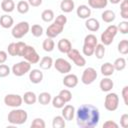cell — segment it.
Returning <instances> with one entry per match:
<instances>
[{
	"label": "cell",
	"instance_id": "cell-8",
	"mask_svg": "<svg viewBox=\"0 0 128 128\" xmlns=\"http://www.w3.org/2000/svg\"><path fill=\"white\" fill-rule=\"evenodd\" d=\"M22 57H24V59L27 62H29L30 64H37L40 61L39 54L37 53L35 48L33 46H30V45H26V47L23 51Z\"/></svg>",
	"mask_w": 128,
	"mask_h": 128
},
{
	"label": "cell",
	"instance_id": "cell-38",
	"mask_svg": "<svg viewBox=\"0 0 128 128\" xmlns=\"http://www.w3.org/2000/svg\"><path fill=\"white\" fill-rule=\"evenodd\" d=\"M118 52L122 55L128 54V40L127 39H122L118 43Z\"/></svg>",
	"mask_w": 128,
	"mask_h": 128
},
{
	"label": "cell",
	"instance_id": "cell-22",
	"mask_svg": "<svg viewBox=\"0 0 128 128\" xmlns=\"http://www.w3.org/2000/svg\"><path fill=\"white\" fill-rule=\"evenodd\" d=\"M100 71H101V73H102L103 76H105V77H110V76H112V75L114 74L115 69H114L112 63H110V62H105L104 64L101 65Z\"/></svg>",
	"mask_w": 128,
	"mask_h": 128
},
{
	"label": "cell",
	"instance_id": "cell-24",
	"mask_svg": "<svg viewBox=\"0 0 128 128\" xmlns=\"http://www.w3.org/2000/svg\"><path fill=\"white\" fill-rule=\"evenodd\" d=\"M23 102L27 105H33L37 102V95L32 92V91H27L24 93V95L22 96Z\"/></svg>",
	"mask_w": 128,
	"mask_h": 128
},
{
	"label": "cell",
	"instance_id": "cell-5",
	"mask_svg": "<svg viewBox=\"0 0 128 128\" xmlns=\"http://www.w3.org/2000/svg\"><path fill=\"white\" fill-rule=\"evenodd\" d=\"M30 31V25L27 21H21L17 23L15 26H13L11 34L15 39H21L23 38L28 32Z\"/></svg>",
	"mask_w": 128,
	"mask_h": 128
},
{
	"label": "cell",
	"instance_id": "cell-29",
	"mask_svg": "<svg viewBox=\"0 0 128 128\" xmlns=\"http://www.w3.org/2000/svg\"><path fill=\"white\" fill-rule=\"evenodd\" d=\"M1 9L6 13H11L15 9V3L13 0H2Z\"/></svg>",
	"mask_w": 128,
	"mask_h": 128
},
{
	"label": "cell",
	"instance_id": "cell-17",
	"mask_svg": "<svg viewBox=\"0 0 128 128\" xmlns=\"http://www.w3.org/2000/svg\"><path fill=\"white\" fill-rule=\"evenodd\" d=\"M76 14L81 19H87L91 15V8L87 5H79L76 9Z\"/></svg>",
	"mask_w": 128,
	"mask_h": 128
},
{
	"label": "cell",
	"instance_id": "cell-1",
	"mask_svg": "<svg viewBox=\"0 0 128 128\" xmlns=\"http://www.w3.org/2000/svg\"><path fill=\"white\" fill-rule=\"evenodd\" d=\"M76 123L81 128H94L100 121L99 109L91 104H83L76 111Z\"/></svg>",
	"mask_w": 128,
	"mask_h": 128
},
{
	"label": "cell",
	"instance_id": "cell-15",
	"mask_svg": "<svg viewBox=\"0 0 128 128\" xmlns=\"http://www.w3.org/2000/svg\"><path fill=\"white\" fill-rule=\"evenodd\" d=\"M62 109V112H61V115L62 117L66 120V121H71L73 120L74 116H75V107L71 104H67V105H64V107L61 108Z\"/></svg>",
	"mask_w": 128,
	"mask_h": 128
},
{
	"label": "cell",
	"instance_id": "cell-42",
	"mask_svg": "<svg viewBox=\"0 0 128 128\" xmlns=\"http://www.w3.org/2000/svg\"><path fill=\"white\" fill-rule=\"evenodd\" d=\"M32 128H45L46 124H45V121L42 119V118H35L31 125H30Z\"/></svg>",
	"mask_w": 128,
	"mask_h": 128
},
{
	"label": "cell",
	"instance_id": "cell-43",
	"mask_svg": "<svg viewBox=\"0 0 128 128\" xmlns=\"http://www.w3.org/2000/svg\"><path fill=\"white\" fill-rule=\"evenodd\" d=\"M7 53L10 56H18L17 53V45L16 42H11L7 47Z\"/></svg>",
	"mask_w": 128,
	"mask_h": 128
},
{
	"label": "cell",
	"instance_id": "cell-4",
	"mask_svg": "<svg viewBox=\"0 0 128 128\" xmlns=\"http://www.w3.org/2000/svg\"><path fill=\"white\" fill-rule=\"evenodd\" d=\"M118 33V30H117V26L116 25H109L102 33H101V36H100V40H101V43L104 45V46H109L110 44H112L115 36L117 35Z\"/></svg>",
	"mask_w": 128,
	"mask_h": 128
},
{
	"label": "cell",
	"instance_id": "cell-47",
	"mask_svg": "<svg viewBox=\"0 0 128 128\" xmlns=\"http://www.w3.org/2000/svg\"><path fill=\"white\" fill-rule=\"evenodd\" d=\"M121 94H122V98H123V102L124 104L127 106L128 105V86H124L122 91H121Z\"/></svg>",
	"mask_w": 128,
	"mask_h": 128
},
{
	"label": "cell",
	"instance_id": "cell-27",
	"mask_svg": "<svg viewBox=\"0 0 128 128\" xmlns=\"http://www.w3.org/2000/svg\"><path fill=\"white\" fill-rule=\"evenodd\" d=\"M101 18L105 23H112L116 18V14L112 10H104L101 14Z\"/></svg>",
	"mask_w": 128,
	"mask_h": 128
},
{
	"label": "cell",
	"instance_id": "cell-40",
	"mask_svg": "<svg viewBox=\"0 0 128 128\" xmlns=\"http://www.w3.org/2000/svg\"><path fill=\"white\" fill-rule=\"evenodd\" d=\"M58 95H59L66 103H67V102H70V101L72 100V93H71V91L68 90V89H62V90L59 92Z\"/></svg>",
	"mask_w": 128,
	"mask_h": 128
},
{
	"label": "cell",
	"instance_id": "cell-26",
	"mask_svg": "<svg viewBox=\"0 0 128 128\" xmlns=\"http://www.w3.org/2000/svg\"><path fill=\"white\" fill-rule=\"evenodd\" d=\"M40 69L42 70H49L53 66V59L50 56H44L39 62Z\"/></svg>",
	"mask_w": 128,
	"mask_h": 128
},
{
	"label": "cell",
	"instance_id": "cell-30",
	"mask_svg": "<svg viewBox=\"0 0 128 128\" xmlns=\"http://www.w3.org/2000/svg\"><path fill=\"white\" fill-rule=\"evenodd\" d=\"M42 48L46 52H52L54 50V48H55V42H54L53 38L47 37L42 43Z\"/></svg>",
	"mask_w": 128,
	"mask_h": 128
},
{
	"label": "cell",
	"instance_id": "cell-3",
	"mask_svg": "<svg viewBox=\"0 0 128 128\" xmlns=\"http://www.w3.org/2000/svg\"><path fill=\"white\" fill-rule=\"evenodd\" d=\"M98 44V39L94 34H88L84 38V43L82 47V52L85 56H92L94 49Z\"/></svg>",
	"mask_w": 128,
	"mask_h": 128
},
{
	"label": "cell",
	"instance_id": "cell-50",
	"mask_svg": "<svg viewBox=\"0 0 128 128\" xmlns=\"http://www.w3.org/2000/svg\"><path fill=\"white\" fill-rule=\"evenodd\" d=\"M8 58V53L4 50H0V64H3L7 61Z\"/></svg>",
	"mask_w": 128,
	"mask_h": 128
},
{
	"label": "cell",
	"instance_id": "cell-37",
	"mask_svg": "<svg viewBox=\"0 0 128 128\" xmlns=\"http://www.w3.org/2000/svg\"><path fill=\"white\" fill-rule=\"evenodd\" d=\"M30 32L34 37H41L43 34V27L40 24H34L30 27Z\"/></svg>",
	"mask_w": 128,
	"mask_h": 128
},
{
	"label": "cell",
	"instance_id": "cell-18",
	"mask_svg": "<svg viewBox=\"0 0 128 128\" xmlns=\"http://www.w3.org/2000/svg\"><path fill=\"white\" fill-rule=\"evenodd\" d=\"M57 48H58V50H59L61 53L67 54V53L72 49V44H71V42H70L68 39L62 38V39H60V40L58 41V43H57Z\"/></svg>",
	"mask_w": 128,
	"mask_h": 128
},
{
	"label": "cell",
	"instance_id": "cell-51",
	"mask_svg": "<svg viewBox=\"0 0 128 128\" xmlns=\"http://www.w3.org/2000/svg\"><path fill=\"white\" fill-rule=\"evenodd\" d=\"M42 1H43V0H28L27 2H28L29 5L32 6V7H39V6L42 4Z\"/></svg>",
	"mask_w": 128,
	"mask_h": 128
},
{
	"label": "cell",
	"instance_id": "cell-34",
	"mask_svg": "<svg viewBox=\"0 0 128 128\" xmlns=\"http://www.w3.org/2000/svg\"><path fill=\"white\" fill-rule=\"evenodd\" d=\"M113 67L116 71H122L125 69L126 67V59L124 57H119L117 58L114 63H113Z\"/></svg>",
	"mask_w": 128,
	"mask_h": 128
},
{
	"label": "cell",
	"instance_id": "cell-12",
	"mask_svg": "<svg viewBox=\"0 0 128 128\" xmlns=\"http://www.w3.org/2000/svg\"><path fill=\"white\" fill-rule=\"evenodd\" d=\"M53 65L55 67V69L61 73V74H67V73H70L71 69H72V65L67 61L65 60L64 58H57L54 62H53Z\"/></svg>",
	"mask_w": 128,
	"mask_h": 128
},
{
	"label": "cell",
	"instance_id": "cell-19",
	"mask_svg": "<svg viewBox=\"0 0 128 128\" xmlns=\"http://www.w3.org/2000/svg\"><path fill=\"white\" fill-rule=\"evenodd\" d=\"M85 27L91 32H97L100 29V23L96 18H87L85 21Z\"/></svg>",
	"mask_w": 128,
	"mask_h": 128
},
{
	"label": "cell",
	"instance_id": "cell-39",
	"mask_svg": "<svg viewBox=\"0 0 128 128\" xmlns=\"http://www.w3.org/2000/svg\"><path fill=\"white\" fill-rule=\"evenodd\" d=\"M51 102H52L53 107H54V108H57V109H61V108L64 107V105L66 104V102H65L59 95H57V96H55L54 98H52Z\"/></svg>",
	"mask_w": 128,
	"mask_h": 128
},
{
	"label": "cell",
	"instance_id": "cell-25",
	"mask_svg": "<svg viewBox=\"0 0 128 128\" xmlns=\"http://www.w3.org/2000/svg\"><path fill=\"white\" fill-rule=\"evenodd\" d=\"M88 5L93 9H103L108 5V0H88Z\"/></svg>",
	"mask_w": 128,
	"mask_h": 128
},
{
	"label": "cell",
	"instance_id": "cell-32",
	"mask_svg": "<svg viewBox=\"0 0 128 128\" xmlns=\"http://www.w3.org/2000/svg\"><path fill=\"white\" fill-rule=\"evenodd\" d=\"M55 18V15H54V12L53 10L51 9H45L42 13H41V19L44 21V22H52Z\"/></svg>",
	"mask_w": 128,
	"mask_h": 128
},
{
	"label": "cell",
	"instance_id": "cell-2",
	"mask_svg": "<svg viewBox=\"0 0 128 128\" xmlns=\"http://www.w3.org/2000/svg\"><path fill=\"white\" fill-rule=\"evenodd\" d=\"M28 119V113L24 109L14 108L12 109L7 116V120L10 124L13 125H22Z\"/></svg>",
	"mask_w": 128,
	"mask_h": 128
},
{
	"label": "cell",
	"instance_id": "cell-10",
	"mask_svg": "<svg viewBox=\"0 0 128 128\" xmlns=\"http://www.w3.org/2000/svg\"><path fill=\"white\" fill-rule=\"evenodd\" d=\"M3 101H4V104L6 106L12 107V108H18L23 103L22 96L19 94H7L4 97Z\"/></svg>",
	"mask_w": 128,
	"mask_h": 128
},
{
	"label": "cell",
	"instance_id": "cell-35",
	"mask_svg": "<svg viewBox=\"0 0 128 128\" xmlns=\"http://www.w3.org/2000/svg\"><path fill=\"white\" fill-rule=\"evenodd\" d=\"M105 53H106V49H105V46L102 44V43H100V44H97L96 45V47H95V49H94V55L96 56V58L97 59H102L103 57H104V55H105Z\"/></svg>",
	"mask_w": 128,
	"mask_h": 128
},
{
	"label": "cell",
	"instance_id": "cell-21",
	"mask_svg": "<svg viewBox=\"0 0 128 128\" xmlns=\"http://www.w3.org/2000/svg\"><path fill=\"white\" fill-rule=\"evenodd\" d=\"M14 24V19L12 16H10L9 14H4L2 16H0V26L4 29H8L11 28Z\"/></svg>",
	"mask_w": 128,
	"mask_h": 128
},
{
	"label": "cell",
	"instance_id": "cell-52",
	"mask_svg": "<svg viewBox=\"0 0 128 128\" xmlns=\"http://www.w3.org/2000/svg\"><path fill=\"white\" fill-rule=\"evenodd\" d=\"M122 0H108V2H110L111 4H118L120 3Z\"/></svg>",
	"mask_w": 128,
	"mask_h": 128
},
{
	"label": "cell",
	"instance_id": "cell-36",
	"mask_svg": "<svg viewBox=\"0 0 128 128\" xmlns=\"http://www.w3.org/2000/svg\"><path fill=\"white\" fill-rule=\"evenodd\" d=\"M120 16L125 20L128 19V0H122L120 2Z\"/></svg>",
	"mask_w": 128,
	"mask_h": 128
},
{
	"label": "cell",
	"instance_id": "cell-45",
	"mask_svg": "<svg viewBox=\"0 0 128 128\" xmlns=\"http://www.w3.org/2000/svg\"><path fill=\"white\" fill-rule=\"evenodd\" d=\"M16 45H17V53H18V56H21L22 57V54H23V51L26 47V44L22 41H18L16 42Z\"/></svg>",
	"mask_w": 128,
	"mask_h": 128
},
{
	"label": "cell",
	"instance_id": "cell-14",
	"mask_svg": "<svg viewBox=\"0 0 128 128\" xmlns=\"http://www.w3.org/2000/svg\"><path fill=\"white\" fill-rule=\"evenodd\" d=\"M63 85L67 88H74L78 85L79 79L75 74H71V73H67L64 78H63Z\"/></svg>",
	"mask_w": 128,
	"mask_h": 128
},
{
	"label": "cell",
	"instance_id": "cell-31",
	"mask_svg": "<svg viewBox=\"0 0 128 128\" xmlns=\"http://www.w3.org/2000/svg\"><path fill=\"white\" fill-rule=\"evenodd\" d=\"M66 126V120L62 117V115H57L52 120L53 128H64Z\"/></svg>",
	"mask_w": 128,
	"mask_h": 128
},
{
	"label": "cell",
	"instance_id": "cell-48",
	"mask_svg": "<svg viewBox=\"0 0 128 128\" xmlns=\"http://www.w3.org/2000/svg\"><path fill=\"white\" fill-rule=\"evenodd\" d=\"M120 125L123 128H127L128 127V114L124 113L123 115H121L120 117Z\"/></svg>",
	"mask_w": 128,
	"mask_h": 128
},
{
	"label": "cell",
	"instance_id": "cell-23",
	"mask_svg": "<svg viewBox=\"0 0 128 128\" xmlns=\"http://www.w3.org/2000/svg\"><path fill=\"white\" fill-rule=\"evenodd\" d=\"M75 3L73 0H62L60 3V9L64 13H70L74 10Z\"/></svg>",
	"mask_w": 128,
	"mask_h": 128
},
{
	"label": "cell",
	"instance_id": "cell-44",
	"mask_svg": "<svg viewBox=\"0 0 128 128\" xmlns=\"http://www.w3.org/2000/svg\"><path fill=\"white\" fill-rule=\"evenodd\" d=\"M117 30L120 31V33H122V34H127L128 33V21H126V20L121 21L117 25Z\"/></svg>",
	"mask_w": 128,
	"mask_h": 128
},
{
	"label": "cell",
	"instance_id": "cell-7",
	"mask_svg": "<svg viewBox=\"0 0 128 128\" xmlns=\"http://www.w3.org/2000/svg\"><path fill=\"white\" fill-rule=\"evenodd\" d=\"M30 70H31V64L29 62H27L26 60L20 61V62L14 64L11 68V72L17 77H21V76L29 73Z\"/></svg>",
	"mask_w": 128,
	"mask_h": 128
},
{
	"label": "cell",
	"instance_id": "cell-13",
	"mask_svg": "<svg viewBox=\"0 0 128 128\" xmlns=\"http://www.w3.org/2000/svg\"><path fill=\"white\" fill-rule=\"evenodd\" d=\"M63 29H64V26L63 25H61V24H59V23H57V22H55L53 20L52 24H50L47 27V29H46V35L49 38H55L59 34L62 33Z\"/></svg>",
	"mask_w": 128,
	"mask_h": 128
},
{
	"label": "cell",
	"instance_id": "cell-49",
	"mask_svg": "<svg viewBox=\"0 0 128 128\" xmlns=\"http://www.w3.org/2000/svg\"><path fill=\"white\" fill-rule=\"evenodd\" d=\"M103 128H118V124L115 121L107 120L103 123Z\"/></svg>",
	"mask_w": 128,
	"mask_h": 128
},
{
	"label": "cell",
	"instance_id": "cell-46",
	"mask_svg": "<svg viewBox=\"0 0 128 128\" xmlns=\"http://www.w3.org/2000/svg\"><path fill=\"white\" fill-rule=\"evenodd\" d=\"M54 21L59 23V24H61V25H63V26H65V24L67 23V17L65 15H63V14H60L54 19Z\"/></svg>",
	"mask_w": 128,
	"mask_h": 128
},
{
	"label": "cell",
	"instance_id": "cell-28",
	"mask_svg": "<svg viewBox=\"0 0 128 128\" xmlns=\"http://www.w3.org/2000/svg\"><path fill=\"white\" fill-rule=\"evenodd\" d=\"M51 100H52V96L48 92H41L37 96V101L41 105H48L51 102Z\"/></svg>",
	"mask_w": 128,
	"mask_h": 128
},
{
	"label": "cell",
	"instance_id": "cell-6",
	"mask_svg": "<svg viewBox=\"0 0 128 128\" xmlns=\"http://www.w3.org/2000/svg\"><path fill=\"white\" fill-rule=\"evenodd\" d=\"M119 106V96L117 93L108 92L104 99V107L107 111H115Z\"/></svg>",
	"mask_w": 128,
	"mask_h": 128
},
{
	"label": "cell",
	"instance_id": "cell-33",
	"mask_svg": "<svg viewBox=\"0 0 128 128\" xmlns=\"http://www.w3.org/2000/svg\"><path fill=\"white\" fill-rule=\"evenodd\" d=\"M16 9H17V11H18L20 14H26V13L29 11V9H30V5H29V3H28L27 1L21 0V1H19V2L17 3Z\"/></svg>",
	"mask_w": 128,
	"mask_h": 128
},
{
	"label": "cell",
	"instance_id": "cell-11",
	"mask_svg": "<svg viewBox=\"0 0 128 128\" xmlns=\"http://www.w3.org/2000/svg\"><path fill=\"white\" fill-rule=\"evenodd\" d=\"M68 58L78 67H83L86 64V59L84 58V56H82V54L77 50L72 48L68 53H67Z\"/></svg>",
	"mask_w": 128,
	"mask_h": 128
},
{
	"label": "cell",
	"instance_id": "cell-41",
	"mask_svg": "<svg viewBox=\"0 0 128 128\" xmlns=\"http://www.w3.org/2000/svg\"><path fill=\"white\" fill-rule=\"evenodd\" d=\"M11 73V69L8 65L6 64H0V78H4L7 77L9 74Z\"/></svg>",
	"mask_w": 128,
	"mask_h": 128
},
{
	"label": "cell",
	"instance_id": "cell-16",
	"mask_svg": "<svg viewBox=\"0 0 128 128\" xmlns=\"http://www.w3.org/2000/svg\"><path fill=\"white\" fill-rule=\"evenodd\" d=\"M43 72L40 69H32L29 71V80L33 84H39L43 80Z\"/></svg>",
	"mask_w": 128,
	"mask_h": 128
},
{
	"label": "cell",
	"instance_id": "cell-20",
	"mask_svg": "<svg viewBox=\"0 0 128 128\" xmlns=\"http://www.w3.org/2000/svg\"><path fill=\"white\" fill-rule=\"evenodd\" d=\"M99 87L102 92H110L114 87V82L109 77H104L99 83Z\"/></svg>",
	"mask_w": 128,
	"mask_h": 128
},
{
	"label": "cell",
	"instance_id": "cell-9",
	"mask_svg": "<svg viewBox=\"0 0 128 128\" xmlns=\"http://www.w3.org/2000/svg\"><path fill=\"white\" fill-rule=\"evenodd\" d=\"M98 77V73L96 69L93 67H87L84 69L82 76H81V82L85 85H90L92 84Z\"/></svg>",
	"mask_w": 128,
	"mask_h": 128
}]
</instances>
